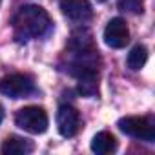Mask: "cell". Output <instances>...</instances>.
<instances>
[{
  "label": "cell",
  "mask_w": 155,
  "mask_h": 155,
  "mask_svg": "<svg viewBox=\"0 0 155 155\" xmlns=\"http://www.w3.org/2000/svg\"><path fill=\"white\" fill-rule=\"evenodd\" d=\"M2 120H4V108L0 106V122H2Z\"/></svg>",
  "instance_id": "7c38bea8"
},
{
  "label": "cell",
  "mask_w": 155,
  "mask_h": 155,
  "mask_svg": "<svg viewBox=\"0 0 155 155\" xmlns=\"http://www.w3.org/2000/svg\"><path fill=\"white\" fill-rule=\"evenodd\" d=\"M0 2H2V0H0Z\"/></svg>",
  "instance_id": "5bb4252c"
},
{
  "label": "cell",
  "mask_w": 155,
  "mask_h": 155,
  "mask_svg": "<svg viewBox=\"0 0 155 155\" xmlns=\"http://www.w3.org/2000/svg\"><path fill=\"white\" fill-rule=\"evenodd\" d=\"M104 42L113 49H120L130 42V29L122 18H111L108 22L104 29Z\"/></svg>",
  "instance_id": "8992f818"
},
{
  "label": "cell",
  "mask_w": 155,
  "mask_h": 155,
  "mask_svg": "<svg viewBox=\"0 0 155 155\" xmlns=\"http://www.w3.org/2000/svg\"><path fill=\"white\" fill-rule=\"evenodd\" d=\"M60 9L68 18L77 22H86L93 15L91 4L88 0H60Z\"/></svg>",
  "instance_id": "52a82bcc"
},
{
  "label": "cell",
  "mask_w": 155,
  "mask_h": 155,
  "mask_svg": "<svg viewBox=\"0 0 155 155\" xmlns=\"http://www.w3.org/2000/svg\"><path fill=\"white\" fill-rule=\"evenodd\" d=\"M29 151H33V144L28 139L17 137V135L8 137L2 142V148H0V153L2 155H24Z\"/></svg>",
  "instance_id": "ba28073f"
},
{
  "label": "cell",
  "mask_w": 155,
  "mask_h": 155,
  "mask_svg": "<svg viewBox=\"0 0 155 155\" xmlns=\"http://www.w3.org/2000/svg\"><path fill=\"white\" fill-rule=\"evenodd\" d=\"M57 128L62 137H73L81 128V115L73 106H60L57 111Z\"/></svg>",
  "instance_id": "5b68a950"
},
{
  "label": "cell",
  "mask_w": 155,
  "mask_h": 155,
  "mask_svg": "<svg viewBox=\"0 0 155 155\" xmlns=\"http://www.w3.org/2000/svg\"><path fill=\"white\" fill-rule=\"evenodd\" d=\"M119 130L133 139H140L146 142L155 140V126L148 117H122L117 122Z\"/></svg>",
  "instance_id": "3957f363"
},
{
  "label": "cell",
  "mask_w": 155,
  "mask_h": 155,
  "mask_svg": "<svg viewBox=\"0 0 155 155\" xmlns=\"http://www.w3.org/2000/svg\"><path fill=\"white\" fill-rule=\"evenodd\" d=\"M33 90H35L33 79L28 75H22V73L4 77L0 81V93L6 97H11V99H22V97L29 95Z\"/></svg>",
  "instance_id": "277c9868"
},
{
  "label": "cell",
  "mask_w": 155,
  "mask_h": 155,
  "mask_svg": "<svg viewBox=\"0 0 155 155\" xmlns=\"http://www.w3.org/2000/svg\"><path fill=\"white\" fill-rule=\"evenodd\" d=\"M49 28H51V18L40 6H24L13 18L15 38L18 42L38 38L46 35Z\"/></svg>",
  "instance_id": "6da1fadb"
},
{
  "label": "cell",
  "mask_w": 155,
  "mask_h": 155,
  "mask_svg": "<svg viewBox=\"0 0 155 155\" xmlns=\"http://www.w3.org/2000/svg\"><path fill=\"white\" fill-rule=\"evenodd\" d=\"M91 150L99 155H106L117 150V139L110 131H99L91 140Z\"/></svg>",
  "instance_id": "9c48e42d"
},
{
  "label": "cell",
  "mask_w": 155,
  "mask_h": 155,
  "mask_svg": "<svg viewBox=\"0 0 155 155\" xmlns=\"http://www.w3.org/2000/svg\"><path fill=\"white\" fill-rule=\"evenodd\" d=\"M122 6L126 9H130V11H135V13L142 11V2L140 0H122Z\"/></svg>",
  "instance_id": "8fae6325"
},
{
  "label": "cell",
  "mask_w": 155,
  "mask_h": 155,
  "mask_svg": "<svg viewBox=\"0 0 155 155\" xmlns=\"http://www.w3.org/2000/svg\"><path fill=\"white\" fill-rule=\"evenodd\" d=\"M146 60H148V49L144 46H135L128 55V68L137 71L146 64Z\"/></svg>",
  "instance_id": "30bf717a"
},
{
  "label": "cell",
  "mask_w": 155,
  "mask_h": 155,
  "mask_svg": "<svg viewBox=\"0 0 155 155\" xmlns=\"http://www.w3.org/2000/svg\"><path fill=\"white\" fill-rule=\"evenodd\" d=\"M97 2H106V0H97Z\"/></svg>",
  "instance_id": "4fadbf2b"
},
{
  "label": "cell",
  "mask_w": 155,
  "mask_h": 155,
  "mask_svg": "<svg viewBox=\"0 0 155 155\" xmlns=\"http://www.w3.org/2000/svg\"><path fill=\"white\" fill-rule=\"evenodd\" d=\"M15 124L31 133V135H38V133H44L48 130V124H49V119H48V113L44 108L40 106H26L22 110L17 111L15 115Z\"/></svg>",
  "instance_id": "7a4b0ae2"
}]
</instances>
